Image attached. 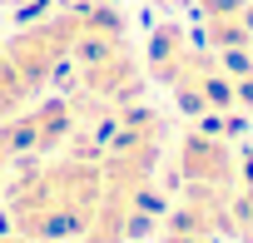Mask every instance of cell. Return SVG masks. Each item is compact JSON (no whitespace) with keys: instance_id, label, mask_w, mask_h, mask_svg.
<instances>
[{"instance_id":"6da1fadb","label":"cell","mask_w":253,"mask_h":243,"mask_svg":"<svg viewBox=\"0 0 253 243\" xmlns=\"http://www.w3.org/2000/svg\"><path fill=\"white\" fill-rule=\"evenodd\" d=\"M104 203V174L89 159H60L40 164L15 179L10 189V223L15 238H75L89 233Z\"/></svg>"},{"instance_id":"7a4b0ae2","label":"cell","mask_w":253,"mask_h":243,"mask_svg":"<svg viewBox=\"0 0 253 243\" xmlns=\"http://www.w3.org/2000/svg\"><path fill=\"white\" fill-rule=\"evenodd\" d=\"M80 30H84V15H80V10H60V15H45V20L25 25L20 35H10L0 55L15 65V75H20L30 89H40V84L75 55Z\"/></svg>"},{"instance_id":"3957f363","label":"cell","mask_w":253,"mask_h":243,"mask_svg":"<svg viewBox=\"0 0 253 243\" xmlns=\"http://www.w3.org/2000/svg\"><path fill=\"white\" fill-rule=\"evenodd\" d=\"M75 129V104L70 99H40L35 109H20L15 119L0 124V154H50L55 144H65V134Z\"/></svg>"},{"instance_id":"277c9868","label":"cell","mask_w":253,"mask_h":243,"mask_svg":"<svg viewBox=\"0 0 253 243\" xmlns=\"http://www.w3.org/2000/svg\"><path fill=\"white\" fill-rule=\"evenodd\" d=\"M199 15L213 55H233L253 45V0H199Z\"/></svg>"},{"instance_id":"5b68a950","label":"cell","mask_w":253,"mask_h":243,"mask_svg":"<svg viewBox=\"0 0 253 243\" xmlns=\"http://www.w3.org/2000/svg\"><path fill=\"white\" fill-rule=\"evenodd\" d=\"M179 174L184 184H204V189H223L233 179V154L223 139L213 134H189L179 144Z\"/></svg>"},{"instance_id":"8992f818","label":"cell","mask_w":253,"mask_h":243,"mask_svg":"<svg viewBox=\"0 0 253 243\" xmlns=\"http://www.w3.org/2000/svg\"><path fill=\"white\" fill-rule=\"evenodd\" d=\"M184 55H189V40H184V30H179V25H159V30H154V40H149L144 70H149L154 80H164V84H169Z\"/></svg>"},{"instance_id":"52a82bcc","label":"cell","mask_w":253,"mask_h":243,"mask_svg":"<svg viewBox=\"0 0 253 243\" xmlns=\"http://www.w3.org/2000/svg\"><path fill=\"white\" fill-rule=\"evenodd\" d=\"M35 89L15 75V65L5 60V55H0V124H5V119H15L20 109H25V99H30Z\"/></svg>"}]
</instances>
